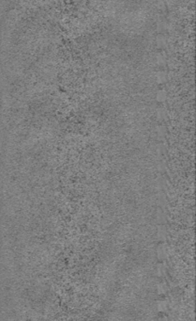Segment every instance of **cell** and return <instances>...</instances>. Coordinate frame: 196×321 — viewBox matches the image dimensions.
<instances>
[{
	"instance_id": "cell-1",
	"label": "cell",
	"mask_w": 196,
	"mask_h": 321,
	"mask_svg": "<svg viewBox=\"0 0 196 321\" xmlns=\"http://www.w3.org/2000/svg\"><path fill=\"white\" fill-rule=\"evenodd\" d=\"M166 256V249L165 247H163V246H160V247L158 249V257H159L160 260L164 259Z\"/></svg>"
},
{
	"instance_id": "cell-2",
	"label": "cell",
	"mask_w": 196,
	"mask_h": 321,
	"mask_svg": "<svg viewBox=\"0 0 196 321\" xmlns=\"http://www.w3.org/2000/svg\"><path fill=\"white\" fill-rule=\"evenodd\" d=\"M166 308H167V303L165 301H159L158 303V310L160 311V312H163V311H165Z\"/></svg>"
},
{
	"instance_id": "cell-3",
	"label": "cell",
	"mask_w": 196,
	"mask_h": 321,
	"mask_svg": "<svg viewBox=\"0 0 196 321\" xmlns=\"http://www.w3.org/2000/svg\"><path fill=\"white\" fill-rule=\"evenodd\" d=\"M165 289H166V286L164 284H160L158 285V290H159V293H164L165 292Z\"/></svg>"
}]
</instances>
